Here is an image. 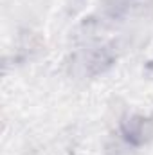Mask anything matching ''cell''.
<instances>
[{
    "mask_svg": "<svg viewBox=\"0 0 153 155\" xmlns=\"http://www.w3.org/2000/svg\"><path fill=\"white\" fill-rule=\"evenodd\" d=\"M121 135L132 146H142L153 139V119L144 116H130L121 121Z\"/></svg>",
    "mask_w": 153,
    "mask_h": 155,
    "instance_id": "6da1fadb",
    "label": "cell"
}]
</instances>
